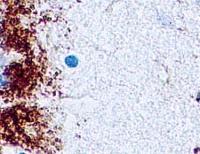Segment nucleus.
Segmentation results:
<instances>
[{"label":"nucleus","mask_w":200,"mask_h":154,"mask_svg":"<svg viewBox=\"0 0 200 154\" xmlns=\"http://www.w3.org/2000/svg\"><path fill=\"white\" fill-rule=\"evenodd\" d=\"M10 83V78L9 75L6 73H3L0 75V88H6Z\"/></svg>","instance_id":"obj_1"},{"label":"nucleus","mask_w":200,"mask_h":154,"mask_svg":"<svg viewBox=\"0 0 200 154\" xmlns=\"http://www.w3.org/2000/svg\"><path fill=\"white\" fill-rule=\"evenodd\" d=\"M65 63L67 64V66L69 67H77V65L79 63V60L75 56H69L66 58Z\"/></svg>","instance_id":"obj_2"},{"label":"nucleus","mask_w":200,"mask_h":154,"mask_svg":"<svg viewBox=\"0 0 200 154\" xmlns=\"http://www.w3.org/2000/svg\"><path fill=\"white\" fill-rule=\"evenodd\" d=\"M198 101L200 103V93L198 95Z\"/></svg>","instance_id":"obj_3"}]
</instances>
